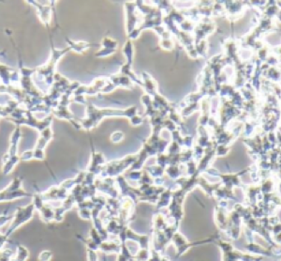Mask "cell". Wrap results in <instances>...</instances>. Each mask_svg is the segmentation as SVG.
<instances>
[{
    "label": "cell",
    "instance_id": "1",
    "mask_svg": "<svg viewBox=\"0 0 281 261\" xmlns=\"http://www.w3.org/2000/svg\"><path fill=\"white\" fill-rule=\"evenodd\" d=\"M69 47L65 49L52 48L50 59L42 66L36 68L35 74L33 75V82L37 88L43 94L46 95L50 91L51 87L55 83V76L57 74V65L59 60L68 52Z\"/></svg>",
    "mask_w": 281,
    "mask_h": 261
},
{
    "label": "cell",
    "instance_id": "2",
    "mask_svg": "<svg viewBox=\"0 0 281 261\" xmlns=\"http://www.w3.org/2000/svg\"><path fill=\"white\" fill-rule=\"evenodd\" d=\"M137 111L136 107H130L127 111H121V110H98L96 107L92 106V104H87L86 108V117L81 122V128L84 130H89L93 129L94 127L105 116H127L131 120V124L133 125H139L140 124L139 121L133 119V117H136Z\"/></svg>",
    "mask_w": 281,
    "mask_h": 261
},
{
    "label": "cell",
    "instance_id": "3",
    "mask_svg": "<svg viewBox=\"0 0 281 261\" xmlns=\"http://www.w3.org/2000/svg\"><path fill=\"white\" fill-rule=\"evenodd\" d=\"M7 119H9L15 126H28L40 132L51 126L53 116L49 115L46 119H38L32 112L24 107H19L13 111L12 115Z\"/></svg>",
    "mask_w": 281,
    "mask_h": 261
},
{
    "label": "cell",
    "instance_id": "4",
    "mask_svg": "<svg viewBox=\"0 0 281 261\" xmlns=\"http://www.w3.org/2000/svg\"><path fill=\"white\" fill-rule=\"evenodd\" d=\"M21 139H22L21 127L15 126L10 137L9 150L2 158V172L6 176L12 174L15 166L20 162V155L18 154V149Z\"/></svg>",
    "mask_w": 281,
    "mask_h": 261
},
{
    "label": "cell",
    "instance_id": "5",
    "mask_svg": "<svg viewBox=\"0 0 281 261\" xmlns=\"http://www.w3.org/2000/svg\"><path fill=\"white\" fill-rule=\"evenodd\" d=\"M31 196H33V195L27 193L23 189L22 179L15 178L4 189L0 191V203L13 201Z\"/></svg>",
    "mask_w": 281,
    "mask_h": 261
},
{
    "label": "cell",
    "instance_id": "6",
    "mask_svg": "<svg viewBox=\"0 0 281 261\" xmlns=\"http://www.w3.org/2000/svg\"><path fill=\"white\" fill-rule=\"evenodd\" d=\"M35 207L33 203L31 202L30 204L24 206V207H19L16 209V211L13 214V218L11 222L10 227L8 228L7 232L5 233L6 237L9 238L12 233L17 230L19 227L30 221L33 217V214L35 213Z\"/></svg>",
    "mask_w": 281,
    "mask_h": 261
},
{
    "label": "cell",
    "instance_id": "7",
    "mask_svg": "<svg viewBox=\"0 0 281 261\" xmlns=\"http://www.w3.org/2000/svg\"><path fill=\"white\" fill-rule=\"evenodd\" d=\"M53 137H54V133H53L51 126L40 132V137L36 143L35 148L33 149L34 160H38V161L44 160L45 148L49 142H51Z\"/></svg>",
    "mask_w": 281,
    "mask_h": 261
},
{
    "label": "cell",
    "instance_id": "8",
    "mask_svg": "<svg viewBox=\"0 0 281 261\" xmlns=\"http://www.w3.org/2000/svg\"><path fill=\"white\" fill-rule=\"evenodd\" d=\"M0 83L6 87H20V71L0 62Z\"/></svg>",
    "mask_w": 281,
    "mask_h": 261
},
{
    "label": "cell",
    "instance_id": "9",
    "mask_svg": "<svg viewBox=\"0 0 281 261\" xmlns=\"http://www.w3.org/2000/svg\"><path fill=\"white\" fill-rule=\"evenodd\" d=\"M27 4L32 5L35 8L38 17L40 18V22L45 25H49L52 20V5L55 4V1H26Z\"/></svg>",
    "mask_w": 281,
    "mask_h": 261
},
{
    "label": "cell",
    "instance_id": "10",
    "mask_svg": "<svg viewBox=\"0 0 281 261\" xmlns=\"http://www.w3.org/2000/svg\"><path fill=\"white\" fill-rule=\"evenodd\" d=\"M68 43V47L70 51H74L76 53H83L86 49L89 48V44L85 42H73L70 39L66 40Z\"/></svg>",
    "mask_w": 281,
    "mask_h": 261
},
{
    "label": "cell",
    "instance_id": "11",
    "mask_svg": "<svg viewBox=\"0 0 281 261\" xmlns=\"http://www.w3.org/2000/svg\"><path fill=\"white\" fill-rule=\"evenodd\" d=\"M29 258V251L24 246L18 245L16 253L12 256L11 261H26Z\"/></svg>",
    "mask_w": 281,
    "mask_h": 261
},
{
    "label": "cell",
    "instance_id": "12",
    "mask_svg": "<svg viewBox=\"0 0 281 261\" xmlns=\"http://www.w3.org/2000/svg\"><path fill=\"white\" fill-rule=\"evenodd\" d=\"M13 255L11 249H2L0 251V261H11Z\"/></svg>",
    "mask_w": 281,
    "mask_h": 261
},
{
    "label": "cell",
    "instance_id": "13",
    "mask_svg": "<svg viewBox=\"0 0 281 261\" xmlns=\"http://www.w3.org/2000/svg\"><path fill=\"white\" fill-rule=\"evenodd\" d=\"M125 56L127 57L128 59V65H131V60H132V45H131V43L130 42H128L127 44L125 45L124 47V50H123Z\"/></svg>",
    "mask_w": 281,
    "mask_h": 261
},
{
    "label": "cell",
    "instance_id": "14",
    "mask_svg": "<svg viewBox=\"0 0 281 261\" xmlns=\"http://www.w3.org/2000/svg\"><path fill=\"white\" fill-rule=\"evenodd\" d=\"M33 159H34V157H33V150L24 151L20 154V161H22V162H28V161H31Z\"/></svg>",
    "mask_w": 281,
    "mask_h": 261
},
{
    "label": "cell",
    "instance_id": "15",
    "mask_svg": "<svg viewBox=\"0 0 281 261\" xmlns=\"http://www.w3.org/2000/svg\"><path fill=\"white\" fill-rule=\"evenodd\" d=\"M13 218V214H4L0 215V228L8 223H11Z\"/></svg>",
    "mask_w": 281,
    "mask_h": 261
},
{
    "label": "cell",
    "instance_id": "16",
    "mask_svg": "<svg viewBox=\"0 0 281 261\" xmlns=\"http://www.w3.org/2000/svg\"><path fill=\"white\" fill-rule=\"evenodd\" d=\"M123 138H124V134H123V132H121V131H116V132H114L113 135H112V137H111L112 141L114 143L119 142V141H121Z\"/></svg>",
    "mask_w": 281,
    "mask_h": 261
},
{
    "label": "cell",
    "instance_id": "17",
    "mask_svg": "<svg viewBox=\"0 0 281 261\" xmlns=\"http://www.w3.org/2000/svg\"><path fill=\"white\" fill-rule=\"evenodd\" d=\"M52 259V253H50L49 251H44L42 253H40V257H39V261H50Z\"/></svg>",
    "mask_w": 281,
    "mask_h": 261
},
{
    "label": "cell",
    "instance_id": "18",
    "mask_svg": "<svg viewBox=\"0 0 281 261\" xmlns=\"http://www.w3.org/2000/svg\"><path fill=\"white\" fill-rule=\"evenodd\" d=\"M0 119H1V117H0Z\"/></svg>",
    "mask_w": 281,
    "mask_h": 261
}]
</instances>
